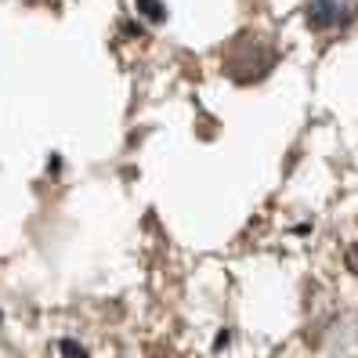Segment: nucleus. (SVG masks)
Segmentation results:
<instances>
[{"mask_svg":"<svg viewBox=\"0 0 358 358\" xmlns=\"http://www.w3.org/2000/svg\"><path fill=\"white\" fill-rule=\"evenodd\" d=\"M279 66V51L257 33H239L224 48V76L231 83H257Z\"/></svg>","mask_w":358,"mask_h":358,"instance_id":"f257e3e1","label":"nucleus"},{"mask_svg":"<svg viewBox=\"0 0 358 358\" xmlns=\"http://www.w3.org/2000/svg\"><path fill=\"white\" fill-rule=\"evenodd\" d=\"M58 351L66 355V358H87V355H83V348H80L76 341H62V344H58Z\"/></svg>","mask_w":358,"mask_h":358,"instance_id":"20e7f679","label":"nucleus"},{"mask_svg":"<svg viewBox=\"0 0 358 358\" xmlns=\"http://www.w3.org/2000/svg\"><path fill=\"white\" fill-rule=\"evenodd\" d=\"M358 18V0H308V26L315 33L344 29Z\"/></svg>","mask_w":358,"mask_h":358,"instance_id":"f03ea898","label":"nucleus"},{"mask_svg":"<svg viewBox=\"0 0 358 358\" xmlns=\"http://www.w3.org/2000/svg\"><path fill=\"white\" fill-rule=\"evenodd\" d=\"M134 4H138V15L149 18L152 26L166 22V4H163V0H134Z\"/></svg>","mask_w":358,"mask_h":358,"instance_id":"7ed1b4c3","label":"nucleus"},{"mask_svg":"<svg viewBox=\"0 0 358 358\" xmlns=\"http://www.w3.org/2000/svg\"><path fill=\"white\" fill-rule=\"evenodd\" d=\"M344 264H348V271H355V275H358V243H351V246H348Z\"/></svg>","mask_w":358,"mask_h":358,"instance_id":"39448f33","label":"nucleus"}]
</instances>
